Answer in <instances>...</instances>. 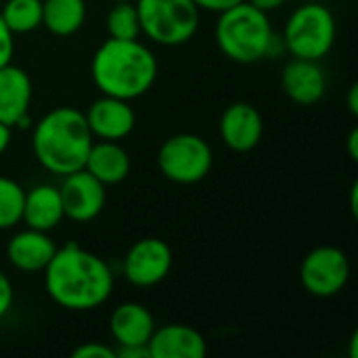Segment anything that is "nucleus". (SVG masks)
I'll return each instance as SVG.
<instances>
[{
  "instance_id": "f257e3e1",
  "label": "nucleus",
  "mask_w": 358,
  "mask_h": 358,
  "mask_svg": "<svg viewBox=\"0 0 358 358\" xmlns=\"http://www.w3.org/2000/svg\"><path fill=\"white\" fill-rule=\"evenodd\" d=\"M42 273L48 298L57 306L73 313H88L103 306L115 285L109 264L76 243L57 248Z\"/></svg>"
},
{
  "instance_id": "f03ea898",
  "label": "nucleus",
  "mask_w": 358,
  "mask_h": 358,
  "mask_svg": "<svg viewBox=\"0 0 358 358\" xmlns=\"http://www.w3.org/2000/svg\"><path fill=\"white\" fill-rule=\"evenodd\" d=\"M90 76L101 94L134 101L151 90L157 80V59L147 44L136 40H105L90 63Z\"/></svg>"
},
{
  "instance_id": "7ed1b4c3",
  "label": "nucleus",
  "mask_w": 358,
  "mask_h": 358,
  "mask_svg": "<svg viewBox=\"0 0 358 358\" xmlns=\"http://www.w3.org/2000/svg\"><path fill=\"white\" fill-rule=\"evenodd\" d=\"M92 143L84 111L67 105L48 111L31 132L36 162L57 176L82 170Z\"/></svg>"
},
{
  "instance_id": "20e7f679",
  "label": "nucleus",
  "mask_w": 358,
  "mask_h": 358,
  "mask_svg": "<svg viewBox=\"0 0 358 358\" xmlns=\"http://www.w3.org/2000/svg\"><path fill=\"white\" fill-rule=\"evenodd\" d=\"M275 31L268 13L248 0L218 13L214 40L224 57L235 63H258L268 57Z\"/></svg>"
},
{
  "instance_id": "39448f33",
  "label": "nucleus",
  "mask_w": 358,
  "mask_h": 358,
  "mask_svg": "<svg viewBox=\"0 0 358 358\" xmlns=\"http://www.w3.org/2000/svg\"><path fill=\"white\" fill-rule=\"evenodd\" d=\"M336 17L321 2H306L298 6L281 34L285 52L296 59L321 61L329 55L336 42Z\"/></svg>"
},
{
  "instance_id": "423d86ee",
  "label": "nucleus",
  "mask_w": 358,
  "mask_h": 358,
  "mask_svg": "<svg viewBox=\"0 0 358 358\" xmlns=\"http://www.w3.org/2000/svg\"><path fill=\"white\" fill-rule=\"evenodd\" d=\"M141 34L162 46L187 44L199 27V8L193 0H134Z\"/></svg>"
},
{
  "instance_id": "0eeeda50",
  "label": "nucleus",
  "mask_w": 358,
  "mask_h": 358,
  "mask_svg": "<svg viewBox=\"0 0 358 358\" xmlns=\"http://www.w3.org/2000/svg\"><path fill=\"white\" fill-rule=\"evenodd\" d=\"M214 164L208 141L197 134L180 132L166 138L157 151L159 172L176 185H195L203 180Z\"/></svg>"
},
{
  "instance_id": "6e6552de",
  "label": "nucleus",
  "mask_w": 358,
  "mask_h": 358,
  "mask_svg": "<svg viewBox=\"0 0 358 358\" xmlns=\"http://www.w3.org/2000/svg\"><path fill=\"white\" fill-rule=\"evenodd\" d=\"M350 281V260L336 245H321L308 252L300 264V283L315 298H334Z\"/></svg>"
},
{
  "instance_id": "1a4fd4ad",
  "label": "nucleus",
  "mask_w": 358,
  "mask_h": 358,
  "mask_svg": "<svg viewBox=\"0 0 358 358\" xmlns=\"http://www.w3.org/2000/svg\"><path fill=\"white\" fill-rule=\"evenodd\" d=\"M172 262H174L172 250L164 239L145 237L126 252L122 271L130 285L155 287L170 275Z\"/></svg>"
},
{
  "instance_id": "9d476101",
  "label": "nucleus",
  "mask_w": 358,
  "mask_h": 358,
  "mask_svg": "<svg viewBox=\"0 0 358 358\" xmlns=\"http://www.w3.org/2000/svg\"><path fill=\"white\" fill-rule=\"evenodd\" d=\"M63 214L73 222H90L94 220L107 201V191L101 180H96L90 172L76 170L63 176L59 187Z\"/></svg>"
},
{
  "instance_id": "9b49d317",
  "label": "nucleus",
  "mask_w": 358,
  "mask_h": 358,
  "mask_svg": "<svg viewBox=\"0 0 358 358\" xmlns=\"http://www.w3.org/2000/svg\"><path fill=\"white\" fill-rule=\"evenodd\" d=\"M86 124L90 128L92 138L99 141H124L136 124V113L130 105V101L107 96L92 101L90 107L84 111Z\"/></svg>"
},
{
  "instance_id": "f8f14e48",
  "label": "nucleus",
  "mask_w": 358,
  "mask_h": 358,
  "mask_svg": "<svg viewBox=\"0 0 358 358\" xmlns=\"http://www.w3.org/2000/svg\"><path fill=\"white\" fill-rule=\"evenodd\" d=\"M218 130L222 143L231 151L248 153L260 145L264 132V120L252 103L237 101L224 109Z\"/></svg>"
},
{
  "instance_id": "ddd939ff",
  "label": "nucleus",
  "mask_w": 358,
  "mask_h": 358,
  "mask_svg": "<svg viewBox=\"0 0 358 358\" xmlns=\"http://www.w3.org/2000/svg\"><path fill=\"white\" fill-rule=\"evenodd\" d=\"M31 96L34 86L25 69L13 63L0 67V124L10 128L27 126Z\"/></svg>"
},
{
  "instance_id": "4468645a",
  "label": "nucleus",
  "mask_w": 358,
  "mask_h": 358,
  "mask_svg": "<svg viewBox=\"0 0 358 358\" xmlns=\"http://www.w3.org/2000/svg\"><path fill=\"white\" fill-rule=\"evenodd\" d=\"M281 86L287 99L298 105L310 107L317 105L327 92V76L321 67V61L292 59L281 73Z\"/></svg>"
},
{
  "instance_id": "2eb2a0df",
  "label": "nucleus",
  "mask_w": 358,
  "mask_h": 358,
  "mask_svg": "<svg viewBox=\"0 0 358 358\" xmlns=\"http://www.w3.org/2000/svg\"><path fill=\"white\" fill-rule=\"evenodd\" d=\"M57 252V243L48 233L25 227L15 233L6 243V258L13 268L21 273H40L48 266L50 258Z\"/></svg>"
},
{
  "instance_id": "dca6fc26",
  "label": "nucleus",
  "mask_w": 358,
  "mask_h": 358,
  "mask_svg": "<svg viewBox=\"0 0 358 358\" xmlns=\"http://www.w3.org/2000/svg\"><path fill=\"white\" fill-rule=\"evenodd\" d=\"M149 358H203L208 352L206 338L182 323L155 327L149 344Z\"/></svg>"
},
{
  "instance_id": "f3484780",
  "label": "nucleus",
  "mask_w": 358,
  "mask_h": 358,
  "mask_svg": "<svg viewBox=\"0 0 358 358\" xmlns=\"http://www.w3.org/2000/svg\"><path fill=\"white\" fill-rule=\"evenodd\" d=\"M109 331L120 348L147 346L155 331V319L147 306L138 302H124L113 308L109 317Z\"/></svg>"
},
{
  "instance_id": "a211bd4d",
  "label": "nucleus",
  "mask_w": 358,
  "mask_h": 358,
  "mask_svg": "<svg viewBox=\"0 0 358 358\" xmlns=\"http://www.w3.org/2000/svg\"><path fill=\"white\" fill-rule=\"evenodd\" d=\"M63 218L65 214H63L59 187L36 185L29 191H25L23 216H21V222H25V227L50 233L52 229L61 224Z\"/></svg>"
},
{
  "instance_id": "6ab92c4d",
  "label": "nucleus",
  "mask_w": 358,
  "mask_h": 358,
  "mask_svg": "<svg viewBox=\"0 0 358 358\" xmlns=\"http://www.w3.org/2000/svg\"><path fill=\"white\" fill-rule=\"evenodd\" d=\"M84 170L105 187L120 185L130 174V155L117 141H99L92 143L84 162Z\"/></svg>"
},
{
  "instance_id": "aec40b11",
  "label": "nucleus",
  "mask_w": 358,
  "mask_h": 358,
  "mask_svg": "<svg viewBox=\"0 0 358 358\" xmlns=\"http://www.w3.org/2000/svg\"><path fill=\"white\" fill-rule=\"evenodd\" d=\"M86 21V0H42V25L55 36H73Z\"/></svg>"
},
{
  "instance_id": "412c9836",
  "label": "nucleus",
  "mask_w": 358,
  "mask_h": 358,
  "mask_svg": "<svg viewBox=\"0 0 358 358\" xmlns=\"http://www.w3.org/2000/svg\"><path fill=\"white\" fill-rule=\"evenodd\" d=\"M0 17L13 34H29L42 25V0H6Z\"/></svg>"
},
{
  "instance_id": "4be33fe9",
  "label": "nucleus",
  "mask_w": 358,
  "mask_h": 358,
  "mask_svg": "<svg viewBox=\"0 0 358 358\" xmlns=\"http://www.w3.org/2000/svg\"><path fill=\"white\" fill-rule=\"evenodd\" d=\"M105 27L109 38L115 40H136L141 36V21L134 2H115L107 13Z\"/></svg>"
},
{
  "instance_id": "5701e85b",
  "label": "nucleus",
  "mask_w": 358,
  "mask_h": 358,
  "mask_svg": "<svg viewBox=\"0 0 358 358\" xmlns=\"http://www.w3.org/2000/svg\"><path fill=\"white\" fill-rule=\"evenodd\" d=\"M23 201V187L8 176H0V231L13 229L21 222Z\"/></svg>"
},
{
  "instance_id": "b1692460",
  "label": "nucleus",
  "mask_w": 358,
  "mask_h": 358,
  "mask_svg": "<svg viewBox=\"0 0 358 358\" xmlns=\"http://www.w3.org/2000/svg\"><path fill=\"white\" fill-rule=\"evenodd\" d=\"M73 358H115V350L109 348L107 344H101V342H86L82 346H78L73 352Z\"/></svg>"
},
{
  "instance_id": "393cba45",
  "label": "nucleus",
  "mask_w": 358,
  "mask_h": 358,
  "mask_svg": "<svg viewBox=\"0 0 358 358\" xmlns=\"http://www.w3.org/2000/svg\"><path fill=\"white\" fill-rule=\"evenodd\" d=\"M15 55V34L6 27V23L0 17V67L13 63Z\"/></svg>"
},
{
  "instance_id": "a878e982",
  "label": "nucleus",
  "mask_w": 358,
  "mask_h": 358,
  "mask_svg": "<svg viewBox=\"0 0 358 358\" xmlns=\"http://www.w3.org/2000/svg\"><path fill=\"white\" fill-rule=\"evenodd\" d=\"M13 300H15L13 283H10V279L0 271V319H4V317L10 313Z\"/></svg>"
},
{
  "instance_id": "bb28decb",
  "label": "nucleus",
  "mask_w": 358,
  "mask_h": 358,
  "mask_svg": "<svg viewBox=\"0 0 358 358\" xmlns=\"http://www.w3.org/2000/svg\"><path fill=\"white\" fill-rule=\"evenodd\" d=\"M195 2V6L199 8V10H208V13H222V10H227V8H231V6H235V4H239V2H243V0H193Z\"/></svg>"
},
{
  "instance_id": "cd10ccee",
  "label": "nucleus",
  "mask_w": 358,
  "mask_h": 358,
  "mask_svg": "<svg viewBox=\"0 0 358 358\" xmlns=\"http://www.w3.org/2000/svg\"><path fill=\"white\" fill-rule=\"evenodd\" d=\"M115 358H149L147 346H124L115 350Z\"/></svg>"
},
{
  "instance_id": "c85d7f7f",
  "label": "nucleus",
  "mask_w": 358,
  "mask_h": 358,
  "mask_svg": "<svg viewBox=\"0 0 358 358\" xmlns=\"http://www.w3.org/2000/svg\"><path fill=\"white\" fill-rule=\"evenodd\" d=\"M250 4H254L256 8L264 10V13H271V10H277L281 6L287 4V0H248Z\"/></svg>"
},
{
  "instance_id": "c756f323",
  "label": "nucleus",
  "mask_w": 358,
  "mask_h": 358,
  "mask_svg": "<svg viewBox=\"0 0 358 358\" xmlns=\"http://www.w3.org/2000/svg\"><path fill=\"white\" fill-rule=\"evenodd\" d=\"M10 141H13V128L6 124H0V155L10 147Z\"/></svg>"
},
{
  "instance_id": "7c9ffc66",
  "label": "nucleus",
  "mask_w": 358,
  "mask_h": 358,
  "mask_svg": "<svg viewBox=\"0 0 358 358\" xmlns=\"http://www.w3.org/2000/svg\"><path fill=\"white\" fill-rule=\"evenodd\" d=\"M348 153H350V159L357 162L358 159V130L355 128L350 134H348Z\"/></svg>"
},
{
  "instance_id": "2f4dec72",
  "label": "nucleus",
  "mask_w": 358,
  "mask_h": 358,
  "mask_svg": "<svg viewBox=\"0 0 358 358\" xmlns=\"http://www.w3.org/2000/svg\"><path fill=\"white\" fill-rule=\"evenodd\" d=\"M348 109L352 115H358V84H352L348 90Z\"/></svg>"
},
{
  "instance_id": "473e14b6",
  "label": "nucleus",
  "mask_w": 358,
  "mask_h": 358,
  "mask_svg": "<svg viewBox=\"0 0 358 358\" xmlns=\"http://www.w3.org/2000/svg\"><path fill=\"white\" fill-rule=\"evenodd\" d=\"M357 195H358V185H352V191H350V208H352V214L357 216Z\"/></svg>"
},
{
  "instance_id": "72a5a7b5",
  "label": "nucleus",
  "mask_w": 358,
  "mask_h": 358,
  "mask_svg": "<svg viewBox=\"0 0 358 358\" xmlns=\"http://www.w3.org/2000/svg\"><path fill=\"white\" fill-rule=\"evenodd\" d=\"M350 358H358V334H352L350 338Z\"/></svg>"
},
{
  "instance_id": "f704fd0d",
  "label": "nucleus",
  "mask_w": 358,
  "mask_h": 358,
  "mask_svg": "<svg viewBox=\"0 0 358 358\" xmlns=\"http://www.w3.org/2000/svg\"><path fill=\"white\" fill-rule=\"evenodd\" d=\"M113 2H134V0H113Z\"/></svg>"
},
{
  "instance_id": "c9c22d12",
  "label": "nucleus",
  "mask_w": 358,
  "mask_h": 358,
  "mask_svg": "<svg viewBox=\"0 0 358 358\" xmlns=\"http://www.w3.org/2000/svg\"><path fill=\"white\" fill-rule=\"evenodd\" d=\"M0 4H2V0H0Z\"/></svg>"
}]
</instances>
